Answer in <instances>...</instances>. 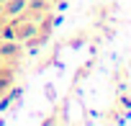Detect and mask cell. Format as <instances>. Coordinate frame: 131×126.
<instances>
[{"mask_svg":"<svg viewBox=\"0 0 131 126\" xmlns=\"http://www.w3.org/2000/svg\"><path fill=\"white\" fill-rule=\"evenodd\" d=\"M0 3H3V0H0Z\"/></svg>","mask_w":131,"mask_h":126,"instance_id":"obj_7","label":"cell"},{"mask_svg":"<svg viewBox=\"0 0 131 126\" xmlns=\"http://www.w3.org/2000/svg\"><path fill=\"white\" fill-rule=\"evenodd\" d=\"M54 10V3L51 0H26V5L18 10V16H23V18H28V21H39V18H44L46 13H51Z\"/></svg>","mask_w":131,"mask_h":126,"instance_id":"obj_3","label":"cell"},{"mask_svg":"<svg viewBox=\"0 0 131 126\" xmlns=\"http://www.w3.org/2000/svg\"><path fill=\"white\" fill-rule=\"evenodd\" d=\"M5 18H8V13H5V8H3V3H0V26L5 23Z\"/></svg>","mask_w":131,"mask_h":126,"instance_id":"obj_5","label":"cell"},{"mask_svg":"<svg viewBox=\"0 0 131 126\" xmlns=\"http://www.w3.org/2000/svg\"><path fill=\"white\" fill-rule=\"evenodd\" d=\"M54 23H57V13H54V10H51V13H46L44 18H39V21H36V28H34V34L26 39V44H23V46H28V49L44 46V44H46V39L51 36V28H54Z\"/></svg>","mask_w":131,"mask_h":126,"instance_id":"obj_2","label":"cell"},{"mask_svg":"<svg viewBox=\"0 0 131 126\" xmlns=\"http://www.w3.org/2000/svg\"><path fill=\"white\" fill-rule=\"evenodd\" d=\"M16 72H18V65H13V62H3V59H0V98H3L5 93L13 90Z\"/></svg>","mask_w":131,"mask_h":126,"instance_id":"obj_4","label":"cell"},{"mask_svg":"<svg viewBox=\"0 0 131 126\" xmlns=\"http://www.w3.org/2000/svg\"><path fill=\"white\" fill-rule=\"evenodd\" d=\"M36 23L23 18V16H8L5 23L0 26V39H5V41H18V44H26V39L34 34Z\"/></svg>","mask_w":131,"mask_h":126,"instance_id":"obj_1","label":"cell"},{"mask_svg":"<svg viewBox=\"0 0 131 126\" xmlns=\"http://www.w3.org/2000/svg\"><path fill=\"white\" fill-rule=\"evenodd\" d=\"M51 3H54V5H57V3H64V0H51Z\"/></svg>","mask_w":131,"mask_h":126,"instance_id":"obj_6","label":"cell"}]
</instances>
